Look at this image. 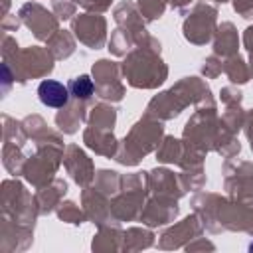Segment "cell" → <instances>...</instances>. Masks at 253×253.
Listing matches in <instances>:
<instances>
[{
    "instance_id": "6da1fadb",
    "label": "cell",
    "mask_w": 253,
    "mask_h": 253,
    "mask_svg": "<svg viewBox=\"0 0 253 253\" xmlns=\"http://www.w3.org/2000/svg\"><path fill=\"white\" fill-rule=\"evenodd\" d=\"M38 97H40V101H42L45 107L61 109V107L67 105V101H69V87H65V85L59 83V81L45 79V81H42L40 87H38Z\"/></svg>"
},
{
    "instance_id": "7a4b0ae2",
    "label": "cell",
    "mask_w": 253,
    "mask_h": 253,
    "mask_svg": "<svg viewBox=\"0 0 253 253\" xmlns=\"http://www.w3.org/2000/svg\"><path fill=\"white\" fill-rule=\"evenodd\" d=\"M69 93L77 99H89L93 95V81L87 77V75H81V77H75L69 81Z\"/></svg>"
}]
</instances>
